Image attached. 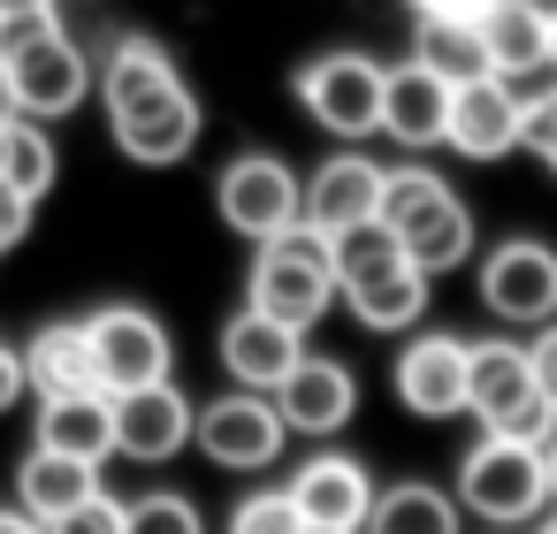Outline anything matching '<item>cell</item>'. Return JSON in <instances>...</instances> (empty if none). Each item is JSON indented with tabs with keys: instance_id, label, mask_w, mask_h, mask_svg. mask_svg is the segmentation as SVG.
<instances>
[{
	"instance_id": "obj_2",
	"label": "cell",
	"mask_w": 557,
	"mask_h": 534,
	"mask_svg": "<svg viewBox=\"0 0 557 534\" xmlns=\"http://www.w3.org/2000/svg\"><path fill=\"white\" fill-rule=\"evenodd\" d=\"M458 511L481 519L488 534H511L527 519H542L557 496H549V473H542V450L534 443H511V435H481L466 458H458V481H450Z\"/></svg>"
},
{
	"instance_id": "obj_16",
	"label": "cell",
	"mask_w": 557,
	"mask_h": 534,
	"mask_svg": "<svg viewBox=\"0 0 557 534\" xmlns=\"http://www.w3.org/2000/svg\"><path fill=\"white\" fill-rule=\"evenodd\" d=\"M450 92H458V85H443L435 70L397 62V70H389V92H382V138L405 146V153L443 146V138H450Z\"/></svg>"
},
{
	"instance_id": "obj_3",
	"label": "cell",
	"mask_w": 557,
	"mask_h": 534,
	"mask_svg": "<svg viewBox=\"0 0 557 534\" xmlns=\"http://www.w3.org/2000/svg\"><path fill=\"white\" fill-rule=\"evenodd\" d=\"M336 298H344L336 290V245L321 229L298 222L290 237H275V245L252 252V283H245V306L252 313H268V321H283V328L306 336Z\"/></svg>"
},
{
	"instance_id": "obj_30",
	"label": "cell",
	"mask_w": 557,
	"mask_h": 534,
	"mask_svg": "<svg viewBox=\"0 0 557 534\" xmlns=\"http://www.w3.org/2000/svg\"><path fill=\"white\" fill-rule=\"evenodd\" d=\"M222 534H306V519H298V496L290 488H260V496H245L230 511Z\"/></svg>"
},
{
	"instance_id": "obj_5",
	"label": "cell",
	"mask_w": 557,
	"mask_h": 534,
	"mask_svg": "<svg viewBox=\"0 0 557 534\" xmlns=\"http://www.w3.org/2000/svg\"><path fill=\"white\" fill-rule=\"evenodd\" d=\"M214 214H222L237 237L275 245V237H290V229L306 222V184H298L290 161H275V153H237V161H222V176H214Z\"/></svg>"
},
{
	"instance_id": "obj_6",
	"label": "cell",
	"mask_w": 557,
	"mask_h": 534,
	"mask_svg": "<svg viewBox=\"0 0 557 534\" xmlns=\"http://www.w3.org/2000/svg\"><path fill=\"white\" fill-rule=\"evenodd\" d=\"M222 473H268L290 443V420L268 389H222L214 405H199V435H191Z\"/></svg>"
},
{
	"instance_id": "obj_26",
	"label": "cell",
	"mask_w": 557,
	"mask_h": 534,
	"mask_svg": "<svg viewBox=\"0 0 557 534\" xmlns=\"http://www.w3.org/2000/svg\"><path fill=\"white\" fill-rule=\"evenodd\" d=\"M458 191H450V176H435V169H420V161H405V169H389V191H382V222L397 229V237H412L420 222H435L443 207H450Z\"/></svg>"
},
{
	"instance_id": "obj_11",
	"label": "cell",
	"mask_w": 557,
	"mask_h": 534,
	"mask_svg": "<svg viewBox=\"0 0 557 534\" xmlns=\"http://www.w3.org/2000/svg\"><path fill=\"white\" fill-rule=\"evenodd\" d=\"M283 488L298 496L306 534H367L374 496H382V488H374V473H367L359 458H344V450H313Z\"/></svg>"
},
{
	"instance_id": "obj_1",
	"label": "cell",
	"mask_w": 557,
	"mask_h": 534,
	"mask_svg": "<svg viewBox=\"0 0 557 534\" xmlns=\"http://www.w3.org/2000/svg\"><path fill=\"white\" fill-rule=\"evenodd\" d=\"M100 108H108V131L123 146V161H138V169H176L207 131V108L184 85L176 54L146 32H123L100 54Z\"/></svg>"
},
{
	"instance_id": "obj_17",
	"label": "cell",
	"mask_w": 557,
	"mask_h": 534,
	"mask_svg": "<svg viewBox=\"0 0 557 534\" xmlns=\"http://www.w3.org/2000/svg\"><path fill=\"white\" fill-rule=\"evenodd\" d=\"M24 374H32V397H39V405H47V397H108L85 321H47V328H32Z\"/></svg>"
},
{
	"instance_id": "obj_18",
	"label": "cell",
	"mask_w": 557,
	"mask_h": 534,
	"mask_svg": "<svg viewBox=\"0 0 557 534\" xmlns=\"http://www.w3.org/2000/svg\"><path fill=\"white\" fill-rule=\"evenodd\" d=\"M275 405H283V420H290V435H336V427L359 412V382H351L344 359L306 351V367L275 389Z\"/></svg>"
},
{
	"instance_id": "obj_10",
	"label": "cell",
	"mask_w": 557,
	"mask_h": 534,
	"mask_svg": "<svg viewBox=\"0 0 557 534\" xmlns=\"http://www.w3.org/2000/svg\"><path fill=\"white\" fill-rule=\"evenodd\" d=\"M85 328H92V359H100L108 397H131V389L169 382V367H176V336H169L146 306H100Z\"/></svg>"
},
{
	"instance_id": "obj_23",
	"label": "cell",
	"mask_w": 557,
	"mask_h": 534,
	"mask_svg": "<svg viewBox=\"0 0 557 534\" xmlns=\"http://www.w3.org/2000/svg\"><path fill=\"white\" fill-rule=\"evenodd\" d=\"M367 534H466V511H458V496L435 488V481H397V488L374 496Z\"/></svg>"
},
{
	"instance_id": "obj_28",
	"label": "cell",
	"mask_w": 557,
	"mask_h": 534,
	"mask_svg": "<svg viewBox=\"0 0 557 534\" xmlns=\"http://www.w3.org/2000/svg\"><path fill=\"white\" fill-rule=\"evenodd\" d=\"M54 176H62V161H54V138L39 131V123H9V161H0V184H16L32 207L54 191Z\"/></svg>"
},
{
	"instance_id": "obj_31",
	"label": "cell",
	"mask_w": 557,
	"mask_h": 534,
	"mask_svg": "<svg viewBox=\"0 0 557 534\" xmlns=\"http://www.w3.org/2000/svg\"><path fill=\"white\" fill-rule=\"evenodd\" d=\"M519 153H534V161H549V169H557V85H542V92L527 100V131H519Z\"/></svg>"
},
{
	"instance_id": "obj_4",
	"label": "cell",
	"mask_w": 557,
	"mask_h": 534,
	"mask_svg": "<svg viewBox=\"0 0 557 534\" xmlns=\"http://www.w3.org/2000/svg\"><path fill=\"white\" fill-rule=\"evenodd\" d=\"M382 92H389V70H382L374 54H359V47L313 54V62L298 70V108H306L329 138H344V146H359V138L382 131Z\"/></svg>"
},
{
	"instance_id": "obj_37",
	"label": "cell",
	"mask_w": 557,
	"mask_h": 534,
	"mask_svg": "<svg viewBox=\"0 0 557 534\" xmlns=\"http://www.w3.org/2000/svg\"><path fill=\"white\" fill-rule=\"evenodd\" d=\"M412 9H420V16H458V24H481V16L496 9V0H412Z\"/></svg>"
},
{
	"instance_id": "obj_36",
	"label": "cell",
	"mask_w": 557,
	"mask_h": 534,
	"mask_svg": "<svg viewBox=\"0 0 557 534\" xmlns=\"http://www.w3.org/2000/svg\"><path fill=\"white\" fill-rule=\"evenodd\" d=\"M32 214H39V207H32L16 184H0V237H9V245H24V237H32Z\"/></svg>"
},
{
	"instance_id": "obj_32",
	"label": "cell",
	"mask_w": 557,
	"mask_h": 534,
	"mask_svg": "<svg viewBox=\"0 0 557 534\" xmlns=\"http://www.w3.org/2000/svg\"><path fill=\"white\" fill-rule=\"evenodd\" d=\"M47 534H123V504H115V496H92L85 511H70V519H54Z\"/></svg>"
},
{
	"instance_id": "obj_14",
	"label": "cell",
	"mask_w": 557,
	"mask_h": 534,
	"mask_svg": "<svg viewBox=\"0 0 557 534\" xmlns=\"http://www.w3.org/2000/svg\"><path fill=\"white\" fill-rule=\"evenodd\" d=\"M222 374H230V389H283L298 367H306V336L298 328H283V321H268V313H230L222 321Z\"/></svg>"
},
{
	"instance_id": "obj_20",
	"label": "cell",
	"mask_w": 557,
	"mask_h": 534,
	"mask_svg": "<svg viewBox=\"0 0 557 534\" xmlns=\"http://www.w3.org/2000/svg\"><path fill=\"white\" fill-rule=\"evenodd\" d=\"M481 47H488V70L511 77V85L549 70V9L542 0H496L481 16Z\"/></svg>"
},
{
	"instance_id": "obj_9",
	"label": "cell",
	"mask_w": 557,
	"mask_h": 534,
	"mask_svg": "<svg viewBox=\"0 0 557 534\" xmlns=\"http://www.w3.org/2000/svg\"><path fill=\"white\" fill-rule=\"evenodd\" d=\"M389 382H397V405L405 412L458 420V412H473V344L466 336H443V328H420V336H405Z\"/></svg>"
},
{
	"instance_id": "obj_13",
	"label": "cell",
	"mask_w": 557,
	"mask_h": 534,
	"mask_svg": "<svg viewBox=\"0 0 557 534\" xmlns=\"http://www.w3.org/2000/svg\"><path fill=\"white\" fill-rule=\"evenodd\" d=\"M519 131H527V100L511 77H481V85H458L450 92V153L458 161H504L519 153Z\"/></svg>"
},
{
	"instance_id": "obj_29",
	"label": "cell",
	"mask_w": 557,
	"mask_h": 534,
	"mask_svg": "<svg viewBox=\"0 0 557 534\" xmlns=\"http://www.w3.org/2000/svg\"><path fill=\"white\" fill-rule=\"evenodd\" d=\"M123 534H207V519L184 488H146L123 504Z\"/></svg>"
},
{
	"instance_id": "obj_41",
	"label": "cell",
	"mask_w": 557,
	"mask_h": 534,
	"mask_svg": "<svg viewBox=\"0 0 557 534\" xmlns=\"http://www.w3.org/2000/svg\"><path fill=\"white\" fill-rule=\"evenodd\" d=\"M542 473H549V496H557V443L542 450Z\"/></svg>"
},
{
	"instance_id": "obj_34",
	"label": "cell",
	"mask_w": 557,
	"mask_h": 534,
	"mask_svg": "<svg viewBox=\"0 0 557 534\" xmlns=\"http://www.w3.org/2000/svg\"><path fill=\"white\" fill-rule=\"evenodd\" d=\"M527 359H534V389H542V397L557 405V321L527 336Z\"/></svg>"
},
{
	"instance_id": "obj_21",
	"label": "cell",
	"mask_w": 557,
	"mask_h": 534,
	"mask_svg": "<svg viewBox=\"0 0 557 534\" xmlns=\"http://www.w3.org/2000/svg\"><path fill=\"white\" fill-rule=\"evenodd\" d=\"M32 435H39V450L108 465L115 458V397H47L39 420H32Z\"/></svg>"
},
{
	"instance_id": "obj_22",
	"label": "cell",
	"mask_w": 557,
	"mask_h": 534,
	"mask_svg": "<svg viewBox=\"0 0 557 534\" xmlns=\"http://www.w3.org/2000/svg\"><path fill=\"white\" fill-rule=\"evenodd\" d=\"M412 62L435 70L443 85H481V77H496V70H488V47H481V24H458V16H420V24H412Z\"/></svg>"
},
{
	"instance_id": "obj_8",
	"label": "cell",
	"mask_w": 557,
	"mask_h": 534,
	"mask_svg": "<svg viewBox=\"0 0 557 534\" xmlns=\"http://www.w3.org/2000/svg\"><path fill=\"white\" fill-rule=\"evenodd\" d=\"M9 77H16V108H24V123H62V115H77L92 92H100V62L54 24L47 39H32L24 54H9Z\"/></svg>"
},
{
	"instance_id": "obj_33",
	"label": "cell",
	"mask_w": 557,
	"mask_h": 534,
	"mask_svg": "<svg viewBox=\"0 0 557 534\" xmlns=\"http://www.w3.org/2000/svg\"><path fill=\"white\" fill-rule=\"evenodd\" d=\"M62 16L54 9H24V16H0V62H9V54H24L32 39H47Z\"/></svg>"
},
{
	"instance_id": "obj_19",
	"label": "cell",
	"mask_w": 557,
	"mask_h": 534,
	"mask_svg": "<svg viewBox=\"0 0 557 534\" xmlns=\"http://www.w3.org/2000/svg\"><path fill=\"white\" fill-rule=\"evenodd\" d=\"M92 496H108L92 458H62V450H39V443L24 450V465H16V504H24L39 526H54V519H70V511H85Z\"/></svg>"
},
{
	"instance_id": "obj_15",
	"label": "cell",
	"mask_w": 557,
	"mask_h": 534,
	"mask_svg": "<svg viewBox=\"0 0 557 534\" xmlns=\"http://www.w3.org/2000/svg\"><path fill=\"white\" fill-rule=\"evenodd\" d=\"M191 435H199V405H191L176 382H153V389L115 397V458L169 465V458H176Z\"/></svg>"
},
{
	"instance_id": "obj_40",
	"label": "cell",
	"mask_w": 557,
	"mask_h": 534,
	"mask_svg": "<svg viewBox=\"0 0 557 534\" xmlns=\"http://www.w3.org/2000/svg\"><path fill=\"white\" fill-rule=\"evenodd\" d=\"M24 9H54V0H0V16H24Z\"/></svg>"
},
{
	"instance_id": "obj_7",
	"label": "cell",
	"mask_w": 557,
	"mask_h": 534,
	"mask_svg": "<svg viewBox=\"0 0 557 534\" xmlns=\"http://www.w3.org/2000/svg\"><path fill=\"white\" fill-rule=\"evenodd\" d=\"M481 306L504 328H549L557 321V245L549 237H504L481 260Z\"/></svg>"
},
{
	"instance_id": "obj_24",
	"label": "cell",
	"mask_w": 557,
	"mask_h": 534,
	"mask_svg": "<svg viewBox=\"0 0 557 534\" xmlns=\"http://www.w3.org/2000/svg\"><path fill=\"white\" fill-rule=\"evenodd\" d=\"M329 245H336V290H344V298L412 268V260H405V237H397L389 222H359V229H344V237H329Z\"/></svg>"
},
{
	"instance_id": "obj_39",
	"label": "cell",
	"mask_w": 557,
	"mask_h": 534,
	"mask_svg": "<svg viewBox=\"0 0 557 534\" xmlns=\"http://www.w3.org/2000/svg\"><path fill=\"white\" fill-rule=\"evenodd\" d=\"M0 534H47V526H39L24 504H9V511H0Z\"/></svg>"
},
{
	"instance_id": "obj_12",
	"label": "cell",
	"mask_w": 557,
	"mask_h": 534,
	"mask_svg": "<svg viewBox=\"0 0 557 534\" xmlns=\"http://www.w3.org/2000/svg\"><path fill=\"white\" fill-rule=\"evenodd\" d=\"M382 191H389V169L367 161L359 146H344V153H329V161L306 176V229L344 237V229H359V222H382Z\"/></svg>"
},
{
	"instance_id": "obj_35",
	"label": "cell",
	"mask_w": 557,
	"mask_h": 534,
	"mask_svg": "<svg viewBox=\"0 0 557 534\" xmlns=\"http://www.w3.org/2000/svg\"><path fill=\"white\" fill-rule=\"evenodd\" d=\"M32 397V374H24V344H0V412H16Z\"/></svg>"
},
{
	"instance_id": "obj_25",
	"label": "cell",
	"mask_w": 557,
	"mask_h": 534,
	"mask_svg": "<svg viewBox=\"0 0 557 534\" xmlns=\"http://www.w3.org/2000/svg\"><path fill=\"white\" fill-rule=\"evenodd\" d=\"M344 306H351V321H359V328H374V336H405V328H420V313H428V275H420V268H405V275H389V283L351 290Z\"/></svg>"
},
{
	"instance_id": "obj_38",
	"label": "cell",
	"mask_w": 557,
	"mask_h": 534,
	"mask_svg": "<svg viewBox=\"0 0 557 534\" xmlns=\"http://www.w3.org/2000/svg\"><path fill=\"white\" fill-rule=\"evenodd\" d=\"M9 123H24V108H16V77H9V62H0V131Z\"/></svg>"
},
{
	"instance_id": "obj_27",
	"label": "cell",
	"mask_w": 557,
	"mask_h": 534,
	"mask_svg": "<svg viewBox=\"0 0 557 534\" xmlns=\"http://www.w3.org/2000/svg\"><path fill=\"white\" fill-rule=\"evenodd\" d=\"M405 260L435 283V275H450V268H466L473 260V214H466V199H450L435 222H420L412 237H405Z\"/></svg>"
},
{
	"instance_id": "obj_45",
	"label": "cell",
	"mask_w": 557,
	"mask_h": 534,
	"mask_svg": "<svg viewBox=\"0 0 557 534\" xmlns=\"http://www.w3.org/2000/svg\"><path fill=\"white\" fill-rule=\"evenodd\" d=\"M0 252H16V245H9V237H0Z\"/></svg>"
},
{
	"instance_id": "obj_43",
	"label": "cell",
	"mask_w": 557,
	"mask_h": 534,
	"mask_svg": "<svg viewBox=\"0 0 557 534\" xmlns=\"http://www.w3.org/2000/svg\"><path fill=\"white\" fill-rule=\"evenodd\" d=\"M534 534H557V519H542V526H534Z\"/></svg>"
},
{
	"instance_id": "obj_44",
	"label": "cell",
	"mask_w": 557,
	"mask_h": 534,
	"mask_svg": "<svg viewBox=\"0 0 557 534\" xmlns=\"http://www.w3.org/2000/svg\"><path fill=\"white\" fill-rule=\"evenodd\" d=\"M0 161H9V131H0Z\"/></svg>"
},
{
	"instance_id": "obj_42",
	"label": "cell",
	"mask_w": 557,
	"mask_h": 534,
	"mask_svg": "<svg viewBox=\"0 0 557 534\" xmlns=\"http://www.w3.org/2000/svg\"><path fill=\"white\" fill-rule=\"evenodd\" d=\"M549 70H557V9H549Z\"/></svg>"
}]
</instances>
